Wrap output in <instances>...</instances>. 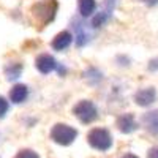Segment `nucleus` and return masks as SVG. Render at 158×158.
Returning a JSON list of instances; mask_svg holds the SVG:
<instances>
[{
	"instance_id": "nucleus-21",
	"label": "nucleus",
	"mask_w": 158,
	"mask_h": 158,
	"mask_svg": "<svg viewBox=\"0 0 158 158\" xmlns=\"http://www.w3.org/2000/svg\"><path fill=\"white\" fill-rule=\"evenodd\" d=\"M122 158H138L136 155H133V153H127V155H123Z\"/></svg>"
},
{
	"instance_id": "nucleus-18",
	"label": "nucleus",
	"mask_w": 158,
	"mask_h": 158,
	"mask_svg": "<svg viewBox=\"0 0 158 158\" xmlns=\"http://www.w3.org/2000/svg\"><path fill=\"white\" fill-rule=\"evenodd\" d=\"M147 158H158V147H153V149H150V150H149V155H147Z\"/></svg>"
},
{
	"instance_id": "nucleus-12",
	"label": "nucleus",
	"mask_w": 158,
	"mask_h": 158,
	"mask_svg": "<svg viewBox=\"0 0 158 158\" xmlns=\"http://www.w3.org/2000/svg\"><path fill=\"white\" fill-rule=\"evenodd\" d=\"M73 29L76 30V44L79 48H82L85 43H89V40H90V35L84 30V24L82 22H79L76 19V22L73 24Z\"/></svg>"
},
{
	"instance_id": "nucleus-17",
	"label": "nucleus",
	"mask_w": 158,
	"mask_h": 158,
	"mask_svg": "<svg viewBox=\"0 0 158 158\" xmlns=\"http://www.w3.org/2000/svg\"><path fill=\"white\" fill-rule=\"evenodd\" d=\"M6 112H8V101L3 97H0V118H3Z\"/></svg>"
},
{
	"instance_id": "nucleus-14",
	"label": "nucleus",
	"mask_w": 158,
	"mask_h": 158,
	"mask_svg": "<svg viewBox=\"0 0 158 158\" xmlns=\"http://www.w3.org/2000/svg\"><path fill=\"white\" fill-rule=\"evenodd\" d=\"M22 73V65L21 63H10L8 67L5 68V74H6V79L8 81H15L18 79Z\"/></svg>"
},
{
	"instance_id": "nucleus-1",
	"label": "nucleus",
	"mask_w": 158,
	"mask_h": 158,
	"mask_svg": "<svg viewBox=\"0 0 158 158\" xmlns=\"http://www.w3.org/2000/svg\"><path fill=\"white\" fill-rule=\"evenodd\" d=\"M57 8H59V5L56 0H43V2H38L32 6V13L41 22V25H48L49 22L54 21Z\"/></svg>"
},
{
	"instance_id": "nucleus-6",
	"label": "nucleus",
	"mask_w": 158,
	"mask_h": 158,
	"mask_svg": "<svg viewBox=\"0 0 158 158\" xmlns=\"http://www.w3.org/2000/svg\"><path fill=\"white\" fill-rule=\"evenodd\" d=\"M36 68H38V71H41L43 74H48V73H51V71H54L56 68H57V62H56V59L52 57V56H49V54H43V56H40L38 59H36Z\"/></svg>"
},
{
	"instance_id": "nucleus-20",
	"label": "nucleus",
	"mask_w": 158,
	"mask_h": 158,
	"mask_svg": "<svg viewBox=\"0 0 158 158\" xmlns=\"http://www.w3.org/2000/svg\"><path fill=\"white\" fill-rule=\"evenodd\" d=\"M149 6H155V5H158V0H144Z\"/></svg>"
},
{
	"instance_id": "nucleus-9",
	"label": "nucleus",
	"mask_w": 158,
	"mask_h": 158,
	"mask_svg": "<svg viewBox=\"0 0 158 158\" xmlns=\"http://www.w3.org/2000/svg\"><path fill=\"white\" fill-rule=\"evenodd\" d=\"M142 123H144V127H146V130L149 133L158 136V111L147 112L142 117Z\"/></svg>"
},
{
	"instance_id": "nucleus-11",
	"label": "nucleus",
	"mask_w": 158,
	"mask_h": 158,
	"mask_svg": "<svg viewBox=\"0 0 158 158\" xmlns=\"http://www.w3.org/2000/svg\"><path fill=\"white\" fill-rule=\"evenodd\" d=\"M27 95H29V90L22 84H18V85H15L10 90V98H11L13 103H16V104L22 103L25 98H27Z\"/></svg>"
},
{
	"instance_id": "nucleus-7",
	"label": "nucleus",
	"mask_w": 158,
	"mask_h": 158,
	"mask_svg": "<svg viewBox=\"0 0 158 158\" xmlns=\"http://www.w3.org/2000/svg\"><path fill=\"white\" fill-rule=\"evenodd\" d=\"M156 98V92L155 89L149 87V89H142L139 92H136V95H135V101L136 104H139V106H150V104L155 101Z\"/></svg>"
},
{
	"instance_id": "nucleus-13",
	"label": "nucleus",
	"mask_w": 158,
	"mask_h": 158,
	"mask_svg": "<svg viewBox=\"0 0 158 158\" xmlns=\"http://www.w3.org/2000/svg\"><path fill=\"white\" fill-rule=\"evenodd\" d=\"M77 3H79V13H81L82 18H89L95 13L97 8L95 0H77Z\"/></svg>"
},
{
	"instance_id": "nucleus-15",
	"label": "nucleus",
	"mask_w": 158,
	"mask_h": 158,
	"mask_svg": "<svg viewBox=\"0 0 158 158\" xmlns=\"http://www.w3.org/2000/svg\"><path fill=\"white\" fill-rule=\"evenodd\" d=\"M85 77L89 79L92 84H95V82L101 81V73L98 70H95V68H90L89 71H85Z\"/></svg>"
},
{
	"instance_id": "nucleus-8",
	"label": "nucleus",
	"mask_w": 158,
	"mask_h": 158,
	"mask_svg": "<svg viewBox=\"0 0 158 158\" xmlns=\"http://www.w3.org/2000/svg\"><path fill=\"white\" fill-rule=\"evenodd\" d=\"M117 127L118 130L122 131V133H133V131L138 128V123L135 120V117L131 115V114H123L117 118Z\"/></svg>"
},
{
	"instance_id": "nucleus-3",
	"label": "nucleus",
	"mask_w": 158,
	"mask_h": 158,
	"mask_svg": "<svg viewBox=\"0 0 158 158\" xmlns=\"http://www.w3.org/2000/svg\"><path fill=\"white\" fill-rule=\"evenodd\" d=\"M77 136V131L68 125H62L57 123L54 128L51 130V138L54 142L60 144V146H70V144L76 139Z\"/></svg>"
},
{
	"instance_id": "nucleus-10",
	"label": "nucleus",
	"mask_w": 158,
	"mask_h": 158,
	"mask_svg": "<svg viewBox=\"0 0 158 158\" xmlns=\"http://www.w3.org/2000/svg\"><path fill=\"white\" fill-rule=\"evenodd\" d=\"M71 40H73V36H71L70 32H60L54 40H52V48L56 51H63L71 44Z\"/></svg>"
},
{
	"instance_id": "nucleus-5",
	"label": "nucleus",
	"mask_w": 158,
	"mask_h": 158,
	"mask_svg": "<svg viewBox=\"0 0 158 158\" xmlns=\"http://www.w3.org/2000/svg\"><path fill=\"white\" fill-rule=\"evenodd\" d=\"M114 6H115V0H106V10L100 11L98 15L92 19V27L98 29V27H101V25L106 24L108 19L111 18V13L114 11Z\"/></svg>"
},
{
	"instance_id": "nucleus-4",
	"label": "nucleus",
	"mask_w": 158,
	"mask_h": 158,
	"mask_svg": "<svg viewBox=\"0 0 158 158\" xmlns=\"http://www.w3.org/2000/svg\"><path fill=\"white\" fill-rule=\"evenodd\" d=\"M73 112L82 123H92L94 120H97V117H98V111L95 108V104L92 101H87V100L79 101L73 108Z\"/></svg>"
},
{
	"instance_id": "nucleus-19",
	"label": "nucleus",
	"mask_w": 158,
	"mask_h": 158,
	"mask_svg": "<svg viewBox=\"0 0 158 158\" xmlns=\"http://www.w3.org/2000/svg\"><path fill=\"white\" fill-rule=\"evenodd\" d=\"M149 70H150V71H156V70H158V59H155V60H152V62H150Z\"/></svg>"
},
{
	"instance_id": "nucleus-16",
	"label": "nucleus",
	"mask_w": 158,
	"mask_h": 158,
	"mask_svg": "<svg viewBox=\"0 0 158 158\" xmlns=\"http://www.w3.org/2000/svg\"><path fill=\"white\" fill-rule=\"evenodd\" d=\"M16 158H40L33 150H21L18 155H16Z\"/></svg>"
},
{
	"instance_id": "nucleus-2",
	"label": "nucleus",
	"mask_w": 158,
	"mask_h": 158,
	"mask_svg": "<svg viewBox=\"0 0 158 158\" xmlns=\"http://www.w3.org/2000/svg\"><path fill=\"white\" fill-rule=\"evenodd\" d=\"M87 141H89V144L94 149L101 150V152L111 149V146H112V138L109 135V131L104 130V128H95V130H92L90 133H89V136H87Z\"/></svg>"
}]
</instances>
